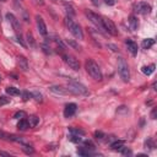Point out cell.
<instances>
[{
  "label": "cell",
  "instance_id": "obj_1",
  "mask_svg": "<svg viewBox=\"0 0 157 157\" xmlns=\"http://www.w3.org/2000/svg\"><path fill=\"white\" fill-rule=\"evenodd\" d=\"M85 68L88 73V75L91 76L93 80L96 81H102L103 79V74L101 71V68L98 66V64L93 60V59H87L85 63Z\"/></svg>",
  "mask_w": 157,
  "mask_h": 157
},
{
  "label": "cell",
  "instance_id": "obj_2",
  "mask_svg": "<svg viewBox=\"0 0 157 157\" xmlns=\"http://www.w3.org/2000/svg\"><path fill=\"white\" fill-rule=\"evenodd\" d=\"M66 88L70 91L71 95L75 96H87L88 95V90L86 88V86H83L82 83H80L76 80H69Z\"/></svg>",
  "mask_w": 157,
  "mask_h": 157
},
{
  "label": "cell",
  "instance_id": "obj_3",
  "mask_svg": "<svg viewBox=\"0 0 157 157\" xmlns=\"http://www.w3.org/2000/svg\"><path fill=\"white\" fill-rule=\"evenodd\" d=\"M65 24H66V26H68L70 33H71L76 39H79V41H82V39H83V32H82L80 25H77L76 22H74L71 17L66 16V18H65Z\"/></svg>",
  "mask_w": 157,
  "mask_h": 157
},
{
  "label": "cell",
  "instance_id": "obj_4",
  "mask_svg": "<svg viewBox=\"0 0 157 157\" xmlns=\"http://www.w3.org/2000/svg\"><path fill=\"white\" fill-rule=\"evenodd\" d=\"M118 73L120 75V77L123 79V81L128 82L130 80V71H129V66L128 63L125 61V59L123 57L118 58Z\"/></svg>",
  "mask_w": 157,
  "mask_h": 157
},
{
  "label": "cell",
  "instance_id": "obj_5",
  "mask_svg": "<svg viewBox=\"0 0 157 157\" xmlns=\"http://www.w3.org/2000/svg\"><path fill=\"white\" fill-rule=\"evenodd\" d=\"M85 14H86V16L88 17V20L91 21L92 24H93L101 32H106V31H104V27H103V22H102V17H101V16H98L97 14H95V12H92V11H86Z\"/></svg>",
  "mask_w": 157,
  "mask_h": 157
},
{
  "label": "cell",
  "instance_id": "obj_6",
  "mask_svg": "<svg viewBox=\"0 0 157 157\" xmlns=\"http://www.w3.org/2000/svg\"><path fill=\"white\" fill-rule=\"evenodd\" d=\"M102 22H103V27H104V31L112 36H118V28L117 26L114 25V22L107 18V17H102Z\"/></svg>",
  "mask_w": 157,
  "mask_h": 157
},
{
  "label": "cell",
  "instance_id": "obj_7",
  "mask_svg": "<svg viewBox=\"0 0 157 157\" xmlns=\"http://www.w3.org/2000/svg\"><path fill=\"white\" fill-rule=\"evenodd\" d=\"M61 58H63V60L65 61V64L68 65L70 69L76 70V71L80 70V63H79V60H77L75 57H73V55H70V54H63Z\"/></svg>",
  "mask_w": 157,
  "mask_h": 157
},
{
  "label": "cell",
  "instance_id": "obj_8",
  "mask_svg": "<svg viewBox=\"0 0 157 157\" xmlns=\"http://www.w3.org/2000/svg\"><path fill=\"white\" fill-rule=\"evenodd\" d=\"M6 18L9 20V22L11 24V26H12L14 31L16 32V34H17V36H18V34H21V26H20V21L16 18V16H15L14 14H11V12H8V14H6Z\"/></svg>",
  "mask_w": 157,
  "mask_h": 157
},
{
  "label": "cell",
  "instance_id": "obj_9",
  "mask_svg": "<svg viewBox=\"0 0 157 157\" xmlns=\"http://www.w3.org/2000/svg\"><path fill=\"white\" fill-rule=\"evenodd\" d=\"M49 91L57 96H68V95H71L70 91L66 87H63V86H59V85H53L49 87Z\"/></svg>",
  "mask_w": 157,
  "mask_h": 157
},
{
  "label": "cell",
  "instance_id": "obj_10",
  "mask_svg": "<svg viewBox=\"0 0 157 157\" xmlns=\"http://www.w3.org/2000/svg\"><path fill=\"white\" fill-rule=\"evenodd\" d=\"M151 10H152L151 5L145 3V2H140L135 5V11L138 14H141V15H149V14H151Z\"/></svg>",
  "mask_w": 157,
  "mask_h": 157
},
{
  "label": "cell",
  "instance_id": "obj_11",
  "mask_svg": "<svg viewBox=\"0 0 157 157\" xmlns=\"http://www.w3.org/2000/svg\"><path fill=\"white\" fill-rule=\"evenodd\" d=\"M36 24H37V28H38L39 34H42V36L46 37L47 33H48V31H47V26H46V22H44V20H43L39 15L36 16Z\"/></svg>",
  "mask_w": 157,
  "mask_h": 157
},
{
  "label": "cell",
  "instance_id": "obj_12",
  "mask_svg": "<svg viewBox=\"0 0 157 157\" xmlns=\"http://www.w3.org/2000/svg\"><path fill=\"white\" fill-rule=\"evenodd\" d=\"M76 109H77V106L75 103H69L65 106V109H64V116L65 118H70L73 117L75 113H76Z\"/></svg>",
  "mask_w": 157,
  "mask_h": 157
},
{
  "label": "cell",
  "instance_id": "obj_13",
  "mask_svg": "<svg viewBox=\"0 0 157 157\" xmlns=\"http://www.w3.org/2000/svg\"><path fill=\"white\" fill-rule=\"evenodd\" d=\"M125 44H126L128 51L130 52L131 55H136V54H138V49H139L138 43H135V42L131 41V39H126V41H125Z\"/></svg>",
  "mask_w": 157,
  "mask_h": 157
},
{
  "label": "cell",
  "instance_id": "obj_14",
  "mask_svg": "<svg viewBox=\"0 0 157 157\" xmlns=\"http://www.w3.org/2000/svg\"><path fill=\"white\" fill-rule=\"evenodd\" d=\"M17 64L20 66V69L22 71H27L28 70V61L25 57H22V55H18L17 57Z\"/></svg>",
  "mask_w": 157,
  "mask_h": 157
},
{
  "label": "cell",
  "instance_id": "obj_15",
  "mask_svg": "<svg viewBox=\"0 0 157 157\" xmlns=\"http://www.w3.org/2000/svg\"><path fill=\"white\" fill-rule=\"evenodd\" d=\"M125 145V141L124 140H116L114 142L110 144V149L114 150V151H120Z\"/></svg>",
  "mask_w": 157,
  "mask_h": 157
},
{
  "label": "cell",
  "instance_id": "obj_16",
  "mask_svg": "<svg viewBox=\"0 0 157 157\" xmlns=\"http://www.w3.org/2000/svg\"><path fill=\"white\" fill-rule=\"evenodd\" d=\"M129 26H130V28H131L132 31H136V30H138V27H139V21H138V18H136V16L131 15V16L129 17Z\"/></svg>",
  "mask_w": 157,
  "mask_h": 157
},
{
  "label": "cell",
  "instance_id": "obj_17",
  "mask_svg": "<svg viewBox=\"0 0 157 157\" xmlns=\"http://www.w3.org/2000/svg\"><path fill=\"white\" fill-rule=\"evenodd\" d=\"M30 128V124H28V120L27 119H20V122H18V124H17V129L18 130H21V131H25V130H27Z\"/></svg>",
  "mask_w": 157,
  "mask_h": 157
},
{
  "label": "cell",
  "instance_id": "obj_18",
  "mask_svg": "<svg viewBox=\"0 0 157 157\" xmlns=\"http://www.w3.org/2000/svg\"><path fill=\"white\" fill-rule=\"evenodd\" d=\"M64 8H65V11H66V14H68L69 17L75 16L76 11H75V9L73 8V5H70V4H68V3H65V4H64Z\"/></svg>",
  "mask_w": 157,
  "mask_h": 157
},
{
  "label": "cell",
  "instance_id": "obj_19",
  "mask_svg": "<svg viewBox=\"0 0 157 157\" xmlns=\"http://www.w3.org/2000/svg\"><path fill=\"white\" fill-rule=\"evenodd\" d=\"M153 44H155V39H152V38H147V39H144V41H142L141 46H142L144 49H150V48L153 46Z\"/></svg>",
  "mask_w": 157,
  "mask_h": 157
},
{
  "label": "cell",
  "instance_id": "obj_20",
  "mask_svg": "<svg viewBox=\"0 0 157 157\" xmlns=\"http://www.w3.org/2000/svg\"><path fill=\"white\" fill-rule=\"evenodd\" d=\"M27 120H28L30 128H36L38 125V123H39V118L37 116H30V118Z\"/></svg>",
  "mask_w": 157,
  "mask_h": 157
},
{
  "label": "cell",
  "instance_id": "obj_21",
  "mask_svg": "<svg viewBox=\"0 0 157 157\" xmlns=\"http://www.w3.org/2000/svg\"><path fill=\"white\" fill-rule=\"evenodd\" d=\"M141 71H142L145 75L150 76V75H151V74L155 71V64H151V65H149V66H142Z\"/></svg>",
  "mask_w": 157,
  "mask_h": 157
},
{
  "label": "cell",
  "instance_id": "obj_22",
  "mask_svg": "<svg viewBox=\"0 0 157 157\" xmlns=\"http://www.w3.org/2000/svg\"><path fill=\"white\" fill-rule=\"evenodd\" d=\"M22 147V151H24L25 153H27V155H32L33 152H34V149L32 147V145L28 142V144H24V145H21Z\"/></svg>",
  "mask_w": 157,
  "mask_h": 157
},
{
  "label": "cell",
  "instance_id": "obj_23",
  "mask_svg": "<svg viewBox=\"0 0 157 157\" xmlns=\"http://www.w3.org/2000/svg\"><path fill=\"white\" fill-rule=\"evenodd\" d=\"M6 93L10 95V96H18L21 92H20L18 88L12 87V86H9V87H6Z\"/></svg>",
  "mask_w": 157,
  "mask_h": 157
},
{
  "label": "cell",
  "instance_id": "obj_24",
  "mask_svg": "<svg viewBox=\"0 0 157 157\" xmlns=\"http://www.w3.org/2000/svg\"><path fill=\"white\" fill-rule=\"evenodd\" d=\"M77 155H80V156H91L93 153L91 152V150H88L86 147H80V149H77Z\"/></svg>",
  "mask_w": 157,
  "mask_h": 157
},
{
  "label": "cell",
  "instance_id": "obj_25",
  "mask_svg": "<svg viewBox=\"0 0 157 157\" xmlns=\"http://www.w3.org/2000/svg\"><path fill=\"white\" fill-rule=\"evenodd\" d=\"M69 132L73 134V135H77V136H83L85 135V131L76 129V128H69Z\"/></svg>",
  "mask_w": 157,
  "mask_h": 157
},
{
  "label": "cell",
  "instance_id": "obj_26",
  "mask_svg": "<svg viewBox=\"0 0 157 157\" xmlns=\"http://www.w3.org/2000/svg\"><path fill=\"white\" fill-rule=\"evenodd\" d=\"M26 38H27V42H28L30 46H31L32 48H34V47H36V42H34V38H33V36H32L31 32H28V33L26 34Z\"/></svg>",
  "mask_w": 157,
  "mask_h": 157
},
{
  "label": "cell",
  "instance_id": "obj_27",
  "mask_svg": "<svg viewBox=\"0 0 157 157\" xmlns=\"http://www.w3.org/2000/svg\"><path fill=\"white\" fill-rule=\"evenodd\" d=\"M14 118H15V119H18V120L26 118V112H24V110H18V112H16L15 116H14Z\"/></svg>",
  "mask_w": 157,
  "mask_h": 157
},
{
  "label": "cell",
  "instance_id": "obj_28",
  "mask_svg": "<svg viewBox=\"0 0 157 157\" xmlns=\"http://www.w3.org/2000/svg\"><path fill=\"white\" fill-rule=\"evenodd\" d=\"M20 95H21V97H22V100H24V101H28V100L32 98V93L28 92V91H22Z\"/></svg>",
  "mask_w": 157,
  "mask_h": 157
},
{
  "label": "cell",
  "instance_id": "obj_29",
  "mask_svg": "<svg viewBox=\"0 0 157 157\" xmlns=\"http://www.w3.org/2000/svg\"><path fill=\"white\" fill-rule=\"evenodd\" d=\"M32 98H34L37 102H42V101H43V96H42V93H39L38 91H33V92H32Z\"/></svg>",
  "mask_w": 157,
  "mask_h": 157
},
{
  "label": "cell",
  "instance_id": "obj_30",
  "mask_svg": "<svg viewBox=\"0 0 157 157\" xmlns=\"http://www.w3.org/2000/svg\"><path fill=\"white\" fill-rule=\"evenodd\" d=\"M145 149H150V150L155 149V142H153V140H152L151 138H149V139L145 141Z\"/></svg>",
  "mask_w": 157,
  "mask_h": 157
},
{
  "label": "cell",
  "instance_id": "obj_31",
  "mask_svg": "<svg viewBox=\"0 0 157 157\" xmlns=\"http://www.w3.org/2000/svg\"><path fill=\"white\" fill-rule=\"evenodd\" d=\"M68 44H69V46H71L74 49H76V51H80V49H81L79 44H77L75 41H73V39H68Z\"/></svg>",
  "mask_w": 157,
  "mask_h": 157
},
{
  "label": "cell",
  "instance_id": "obj_32",
  "mask_svg": "<svg viewBox=\"0 0 157 157\" xmlns=\"http://www.w3.org/2000/svg\"><path fill=\"white\" fill-rule=\"evenodd\" d=\"M54 42H55V43L58 44V46L60 47V49H63V51H64V49H66V46H65L64 42H63L60 38H55V39H54Z\"/></svg>",
  "mask_w": 157,
  "mask_h": 157
},
{
  "label": "cell",
  "instance_id": "obj_33",
  "mask_svg": "<svg viewBox=\"0 0 157 157\" xmlns=\"http://www.w3.org/2000/svg\"><path fill=\"white\" fill-rule=\"evenodd\" d=\"M83 144H85V147H86V149H88V150H95V145H93V142H92V141L86 140Z\"/></svg>",
  "mask_w": 157,
  "mask_h": 157
},
{
  "label": "cell",
  "instance_id": "obj_34",
  "mask_svg": "<svg viewBox=\"0 0 157 157\" xmlns=\"http://www.w3.org/2000/svg\"><path fill=\"white\" fill-rule=\"evenodd\" d=\"M70 140H71L73 142H81V141H82L81 136H77V135H73V134H70Z\"/></svg>",
  "mask_w": 157,
  "mask_h": 157
},
{
  "label": "cell",
  "instance_id": "obj_35",
  "mask_svg": "<svg viewBox=\"0 0 157 157\" xmlns=\"http://www.w3.org/2000/svg\"><path fill=\"white\" fill-rule=\"evenodd\" d=\"M42 48H43V52L46 53V54H52V51H51V48H49V46H48L47 43L42 44Z\"/></svg>",
  "mask_w": 157,
  "mask_h": 157
},
{
  "label": "cell",
  "instance_id": "obj_36",
  "mask_svg": "<svg viewBox=\"0 0 157 157\" xmlns=\"http://www.w3.org/2000/svg\"><path fill=\"white\" fill-rule=\"evenodd\" d=\"M9 103V98H6L5 96H0V107L2 106H5Z\"/></svg>",
  "mask_w": 157,
  "mask_h": 157
},
{
  "label": "cell",
  "instance_id": "obj_37",
  "mask_svg": "<svg viewBox=\"0 0 157 157\" xmlns=\"http://www.w3.org/2000/svg\"><path fill=\"white\" fill-rule=\"evenodd\" d=\"M95 138H96L97 140H102L103 138H106V135H104L102 131H96V132H95Z\"/></svg>",
  "mask_w": 157,
  "mask_h": 157
},
{
  "label": "cell",
  "instance_id": "obj_38",
  "mask_svg": "<svg viewBox=\"0 0 157 157\" xmlns=\"http://www.w3.org/2000/svg\"><path fill=\"white\" fill-rule=\"evenodd\" d=\"M120 152H122V155H124V156H131L132 155V152H131V150H129V149H126V147H123L122 150H120Z\"/></svg>",
  "mask_w": 157,
  "mask_h": 157
},
{
  "label": "cell",
  "instance_id": "obj_39",
  "mask_svg": "<svg viewBox=\"0 0 157 157\" xmlns=\"http://www.w3.org/2000/svg\"><path fill=\"white\" fill-rule=\"evenodd\" d=\"M10 138V134H6L4 131H0V139H4V140H9Z\"/></svg>",
  "mask_w": 157,
  "mask_h": 157
},
{
  "label": "cell",
  "instance_id": "obj_40",
  "mask_svg": "<svg viewBox=\"0 0 157 157\" xmlns=\"http://www.w3.org/2000/svg\"><path fill=\"white\" fill-rule=\"evenodd\" d=\"M32 2L36 4V5H44V0H32Z\"/></svg>",
  "mask_w": 157,
  "mask_h": 157
},
{
  "label": "cell",
  "instance_id": "obj_41",
  "mask_svg": "<svg viewBox=\"0 0 157 157\" xmlns=\"http://www.w3.org/2000/svg\"><path fill=\"white\" fill-rule=\"evenodd\" d=\"M95 6H100V4H101V0H90Z\"/></svg>",
  "mask_w": 157,
  "mask_h": 157
},
{
  "label": "cell",
  "instance_id": "obj_42",
  "mask_svg": "<svg viewBox=\"0 0 157 157\" xmlns=\"http://www.w3.org/2000/svg\"><path fill=\"white\" fill-rule=\"evenodd\" d=\"M0 156H5V157H10L11 155L9 152H5V151H0Z\"/></svg>",
  "mask_w": 157,
  "mask_h": 157
},
{
  "label": "cell",
  "instance_id": "obj_43",
  "mask_svg": "<svg viewBox=\"0 0 157 157\" xmlns=\"http://www.w3.org/2000/svg\"><path fill=\"white\" fill-rule=\"evenodd\" d=\"M108 47L112 48V51H113V52H117V51H118V48L114 46V44H108Z\"/></svg>",
  "mask_w": 157,
  "mask_h": 157
},
{
  "label": "cell",
  "instance_id": "obj_44",
  "mask_svg": "<svg viewBox=\"0 0 157 157\" xmlns=\"http://www.w3.org/2000/svg\"><path fill=\"white\" fill-rule=\"evenodd\" d=\"M151 118H152V119H156V108H153L152 112H151Z\"/></svg>",
  "mask_w": 157,
  "mask_h": 157
},
{
  "label": "cell",
  "instance_id": "obj_45",
  "mask_svg": "<svg viewBox=\"0 0 157 157\" xmlns=\"http://www.w3.org/2000/svg\"><path fill=\"white\" fill-rule=\"evenodd\" d=\"M104 3H106V4H108V5H113V4H114L113 0H104Z\"/></svg>",
  "mask_w": 157,
  "mask_h": 157
},
{
  "label": "cell",
  "instance_id": "obj_46",
  "mask_svg": "<svg viewBox=\"0 0 157 157\" xmlns=\"http://www.w3.org/2000/svg\"><path fill=\"white\" fill-rule=\"evenodd\" d=\"M152 87H153V90H156V82L152 83Z\"/></svg>",
  "mask_w": 157,
  "mask_h": 157
},
{
  "label": "cell",
  "instance_id": "obj_47",
  "mask_svg": "<svg viewBox=\"0 0 157 157\" xmlns=\"http://www.w3.org/2000/svg\"><path fill=\"white\" fill-rule=\"evenodd\" d=\"M0 81H2V76H0Z\"/></svg>",
  "mask_w": 157,
  "mask_h": 157
}]
</instances>
